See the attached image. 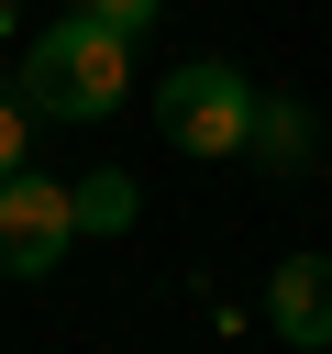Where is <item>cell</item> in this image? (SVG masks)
<instances>
[{
    "label": "cell",
    "mask_w": 332,
    "mask_h": 354,
    "mask_svg": "<svg viewBox=\"0 0 332 354\" xmlns=\"http://www.w3.org/2000/svg\"><path fill=\"white\" fill-rule=\"evenodd\" d=\"M155 133H166L177 155H243V144H255V77L221 66V55L177 66V77L155 88Z\"/></svg>",
    "instance_id": "cell-2"
},
{
    "label": "cell",
    "mask_w": 332,
    "mask_h": 354,
    "mask_svg": "<svg viewBox=\"0 0 332 354\" xmlns=\"http://www.w3.org/2000/svg\"><path fill=\"white\" fill-rule=\"evenodd\" d=\"M22 100L55 122H111L133 100V33H111L100 11H66L22 44Z\"/></svg>",
    "instance_id": "cell-1"
},
{
    "label": "cell",
    "mask_w": 332,
    "mask_h": 354,
    "mask_svg": "<svg viewBox=\"0 0 332 354\" xmlns=\"http://www.w3.org/2000/svg\"><path fill=\"white\" fill-rule=\"evenodd\" d=\"M255 166H277V177H299L310 155H321V122H310V100L299 88H255V144H243Z\"/></svg>",
    "instance_id": "cell-5"
},
{
    "label": "cell",
    "mask_w": 332,
    "mask_h": 354,
    "mask_svg": "<svg viewBox=\"0 0 332 354\" xmlns=\"http://www.w3.org/2000/svg\"><path fill=\"white\" fill-rule=\"evenodd\" d=\"M133 210H144V188H133L122 166H100V177H77V232H133Z\"/></svg>",
    "instance_id": "cell-6"
},
{
    "label": "cell",
    "mask_w": 332,
    "mask_h": 354,
    "mask_svg": "<svg viewBox=\"0 0 332 354\" xmlns=\"http://www.w3.org/2000/svg\"><path fill=\"white\" fill-rule=\"evenodd\" d=\"M89 11H100V22H111V33H144V22H155V11H166V0H89Z\"/></svg>",
    "instance_id": "cell-8"
},
{
    "label": "cell",
    "mask_w": 332,
    "mask_h": 354,
    "mask_svg": "<svg viewBox=\"0 0 332 354\" xmlns=\"http://www.w3.org/2000/svg\"><path fill=\"white\" fill-rule=\"evenodd\" d=\"M266 321H277V343L321 354V343H332V254H288V266L266 277Z\"/></svg>",
    "instance_id": "cell-4"
},
{
    "label": "cell",
    "mask_w": 332,
    "mask_h": 354,
    "mask_svg": "<svg viewBox=\"0 0 332 354\" xmlns=\"http://www.w3.org/2000/svg\"><path fill=\"white\" fill-rule=\"evenodd\" d=\"M66 243H77V188H55L33 166L0 177V277H55Z\"/></svg>",
    "instance_id": "cell-3"
},
{
    "label": "cell",
    "mask_w": 332,
    "mask_h": 354,
    "mask_svg": "<svg viewBox=\"0 0 332 354\" xmlns=\"http://www.w3.org/2000/svg\"><path fill=\"white\" fill-rule=\"evenodd\" d=\"M22 155H33V100L0 88V177H22Z\"/></svg>",
    "instance_id": "cell-7"
},
{
    "label": "cell",
    "mask_w": 332,
    "mask_h": 354,
    "mask_svg": "<svg viewBox=\"0 0 332 354\" xmlns=\"http://www.w3.org/2000/svg\"><path fill=\"white\" fill-rule=\"evenodd\" d=\"M0 33H11V0H0Z\"/></svg>",
    "instance_id": "cell-9"
}]
</instances>
